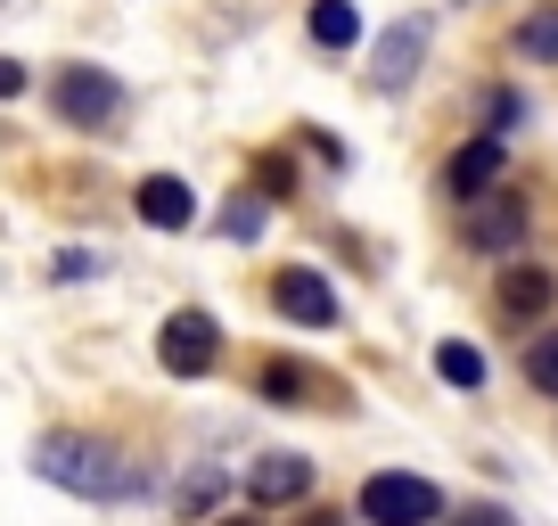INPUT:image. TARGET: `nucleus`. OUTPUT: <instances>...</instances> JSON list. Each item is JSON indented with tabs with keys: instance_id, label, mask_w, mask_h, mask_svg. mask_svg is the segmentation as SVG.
<instances>
[{
	"instance_id": "obj_2",
	"label": "nucleus",
	"mask_w": 558,
	"mask_h": 526,
	"mask_svg": "<svg viewBox=\"0 0 558 526\" xmlns=\"http://www.w3.org/2000/svg\"><path fill=\"white\" fill-rule=\"evenodd\" d=\"M525 223H534V198H525L518 181H493V190L469 198V247L476 255H518Z\"/></svg>"
},
{
	"instance_id": "obj_11",
	"label": "nucleus",
	"mask_w": 558,
	"mask_h": 526,
	"mask_svg": "<svg viewBox=\"0 0 558 526\" xmlns=\"http://www.w3.org/2000/svg\"><path fill=\"white\" fill-rule=\"evenodd\" d=\"M418 50H427V25H395V34H386L378 41V74H369V83H378V91H402V83H411V74H418Z\"/></svg>"
},
{
	"instance_id": "obj_12",
	"label": "nucleus",
	"mask_w": 558,
	"mask_h": 526,
	"mask_svg": "<svg viewBox=\"0 0 558 526\" xmlns=\"http://www.w3.org/2000/svg\"><path fill=\"white\" fill-rule=\"evenodd\" d=\"M525 379H534V395L558 404V321H534V337H525Z\"/></svg>"
},
{
	"instance_id": "obj_15",
	"label": "nucleus",
	"mask_w": 558,
	"mask_h": 526,
	"mask_svg": "<svg viewBox=\"0 0 558 526\" xmlns=\"http://www.w3.org/2000/svg\"><path fill=\"white\" fill-rule=\"evenodd\" d=\"M313 370L304 362H263V395H271V404H313Z\"/></svg>"
},
{
	"instance_id": "obj_5",
	"label": "nucleus",
	"mask_w": 558,
	"mask_h": 526,
	"mask_svg": "<svg viewBox=\"0 0 558 526\" xmlns=\"http://www.w3.org/2000/svg\"><path fill=\"white\" fill-rule=\"evenodd\" d=\"M214 354H222V330H214V313H173L165 321V337H157V362L173 370V379H206L214 370Z\"/></svg>"
},
{
	"instance_id": "obj_13",
	"label": "nucleus",
	"mask_w": 558,
	"mask_h": 526,
	"mask_svg": "<svg viewBox=\"0 0 558 526\" xmlns=\"http://www.w3.org/2000/svg\"><path fill=\"white\" fill-rule=\"evenodd\" d=\"M313 41H320V50H353V41H362L353 0H313Z\"/></svg>"
},
{
	"instance_id": "obj_21",
	"label": "nucleus",
	"mask_w": 558,
	"mask_h": 526,
	"mask_svg": "<svg viewBox=\"0 0 558 526\" xmlns=\"http://www.w3.org/2000/svg\"><path fill=\"white\" fill-rule=\"evenodd\" d=\"M296 526H337V510H304V518Z\"/></svg>"
},
{
	"instance_id": "obj_8",
	"label": "nucleus",
	"mask_w": 558,
	"mask_h": 526,
	"mask_svg": "<svg viewBox=\"0 0 558 526\" xmlns=\"http://www.w3.org/2000/svg\"><path fill=\"white\" fill-rule=\"evenodd\" d=\"M246 493H255L263 510L304 502V493H313V461H304V453H263L255 469H246Z\"/></svg>"
},
{
	"instance_id": "obj_10",
	"label": "nucleus",
	"mask_w": 558,
	"mask_h": 526,
	"mask_svg": "<svg viewBox=\"0 0 558 526\" xmlns=\"http://www.w3.org/2000/svg\"><path fill=\"white\" fill-rule=\"evenodd\" d=\"M190 214H197L190 181H173V174H148V181H140V223H157V230H190Z\"/></svg>"
},
{
	"instance_id": "obj_17",
	"label": "nucleus",
	"mask_w": 558,
	"mask_h": 526,
	"mask_svg": "<svg viewBox=\"0 0 558 526\" xmlns=\"http://www.w3.org/2000/svg\"><path fill=\"white\" fill-rule=\"evenodd\" d=\"M222 502V469H197L190 486H181V518H197V510H214Z\"/></svg>"
},
{
	"instance_id": "obj_9",
	"label": "nucleus",
	"mask_w": 558,
	"mask_h": 526,
	"mask_svg": "<svg viewBox=\"0 0 558 526\" xmlns=\"http://www.w3.org/2000/svg\"><path fill=\"white\" fill-rule=\"evenodd\" d=\"M493 181H501V141H469V148H452V165H444V190L460 198V206H469L476 190H493Z\"/></svg>"
},
{
	"instance_id": "obj_22",
	"label": "nucleus",
	"mask_w": 558,
	"mask_h": 526,
	"mask_svg": "<svg viewBox=\"0 0 558 526\" xmlns=\"http://www.w3.org/2000/svg\"><path fill=\"white\" fill-rule=\"evenodd\" d=\"M214 526H263V518H214Z\"/></svg>"
},
{
	"instance_id": "obj_3",
	"label": "nucleus",
	"mask_w": 558,
	"mask_h": 526,
	"mask_svg": "<svg viewBox=\"0 0 558 526\" xmlns=\"http://www.w3.org/2000/svg\"><path fill=\"white\" fill-rule=\"evenodd\" d=\"M362 518H369V526H427V518H444V493L427 486V477L378 469V477L362 486Z\"/></svg>"
},
{
	"instance_id": "obj_20",
	"label": "nucleus",
	"mask_w": 558,
	"mask_h": 526,
	"mask_svg": "<svg viewBox=\"0 0 558 526\" xmlns=\"http://www.w3.org/2000/svg\"><path fill=\"white\" fill-rule=\"evenodd\" d=\"M17 91H25V67H17V58H0V99H17Z\"/></svg>"
},
{
	"instance_id": "obj_19",
	"label": "nucleus",
	"mask_w": 558,
	"mask_h": 526,
	"mask_svg": "<svg viewBox=\"0 0 558 526\" xmlns=\"http://www.w3.org/2000/svg\"><path fill=\"white\" fill-rule=\"evenodd\" d=\"M460 526H518L509 510H493V502H476V510H460Z\"/></svg>"
},
{
	"instance_id": "obj_18",
	"label": "nucleus",
	"mask_w": 558,
	"mask_h": 526,
	"mask_svg": "<svg viewBox=\"0 0 558 526\" xmlns=\"http://www.w3.org/2000/svg\"><path fill=\"white\" fill-rule=\"evenodd\" d=\"M518 116H525V107H518V91H493V141H501V132H509Z\"/></svg>"
},
{
	"instance_id": "obj_7",
	"label": "nucleus",
	"mask_w": 558,
	"mask_h": 526,
	"mask_svg": "<svg viewBox=\"0 0 558 526\" xmlns=\"http://www.w3.org/2000/svg\"><path fill=\"white\" fill-rule=\"evenodd\" d=\"M550 297H558V280L542 272V263H501V288H493V304H501L509 321H525V330H534V321L550 313Z\"/></svg>"
},
{
	"instance_id": "obj_4",
	"label": "nucleus",
	"mask_w": 558,
	"mask_h": 526,
	"mask_svg": "<svg viewBox=\"0 0 558 526\" xmlns=\"http://www.w3.org/2000/svg\"><path fill=\"white\" fill-rule=\"evenodd\" d=\"M50 99H58V116H66L74 132H99V123L123 116V83H116V74H99V67H66Z\"/></svg>"
},
{
	"instance_id": "obj_14",
	"label": "nucleus",
	"mask_w": 558,
	"mask_h": 526,
	"mask_svg": "<svg viewBox=\"0 0 558 526\" xmlns=\"http://www.w3.org/2000/svg\"><path fill=\"white\" fill-rule=\"evenodd\" d=\"M436 379L444 386H485V354L460 346V337H444V346H436Z\"/></svg>"
},
{
	"instance_id": "obj_6",
	"label": "nucleus",
	"mask_w": 558,
	"mask_h": 526,
	"mask_svg": "<svg viewBox=\"0 0 558 526\" xmlns=\"http://www.w3.org/2000/svg\"><path fill=\"white\" fill-rule=\"evenodd\" d=\"M271 304H279L288 321H304V330H329V321H337V288L320 280L313 263H288V272L271 280Z\"/></svg>"
},
{
	"instance_id": "obj_16",
	"label": "nucleus",
	"mask_w": 558,
	"mask_h": 526,
	"mask_svg": "<svg viewBox=\"0 0 558 526\" xmlns=\"http://www.w3.org/2000/svg\"><path fill=\"white\" fill-rule=\"evenodd\" d=\"M518 50L534 58V67H558V9H534V17L518 25Z\"/></svg>"
},
{
	"instance_id": "obj_1",
	"label": "nucleus",
	"mask_w": 558,
	"mask_h": 526,
	"mask_svg": "<svg viewBox=\"0 0 558 526\" xmlns=\"http://www.w3.org/2000/svg\"><path fill=\"white\" fill-rule=\"evenodd\" d=\"M41 477H50V486L90 493V502L132 493V461H123L116 444H90V437H50V444H41Z\"/></svg>"
}]
</instances>
